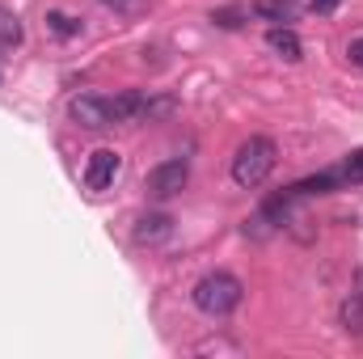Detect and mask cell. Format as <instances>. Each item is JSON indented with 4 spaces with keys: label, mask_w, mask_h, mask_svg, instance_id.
Returning a JSON list of instances; mask_svg holds the SVG:
<instances>
[{
    "label": "cell",
    "mask_w": 363,
    "mask_h": 359,
    "mask_svg": "<svg viewBox=\"0 0 363 359\" xmlns=\"http://www.w3.org/2000/svg\"><path fill=\"white\" fill-rule=\"evenodd\" d=\"M72 118L89 131H106V127H118V123H131L140 114H148V97L144 93H114V97H101V93H81L72 97Z\"/></svg>",
    "instance_id": "obj_1"
},
{
    "label": "cell",
    "mask_w": 363,
    "mask_h": 359,
    "mask_svg": "<svg viewBox=\"0 0 363 359\" xmlns=\"http://www.w3.org/2000/svg\"><path fill=\"white\" fill-rule=\"evenodd\" d=\"M190 296H194V309H199V313H207V317H228V313L241 304L245 287H241L237 275H228V270H211V275H203V279L194 283Z\"/></svg>",
    "instance_id": "obj_2"
},
{
    "label": "cell",
    "mask_w": 363,
    "mask_h": 359,
    "mask_svg": "<svg viewBox=\"0 0 363 359\" xmlns=\"http://www.w3.org/2000/svg\"><path fill=\"white\" fill-rule=\"evenodd\" d=\"M274 157H279L274 140H267V136H250V140L237 148V157H233V182L245 186V190L262 186V182L271 178V170H274Z\"/></svg>",
    "instance_id": "obj_3"
},
{
    "label": "cell",
    "mask_w": 363,
    "mask_h": 359,
    "mask_svg": "<svg viewBox=\"0 0 363 359\" xmlns=\"http://www.w3.org/2000/svg\"><path fill=\"white\" fill-rule=\"evenodd\" d=\"M186 182H190V165L186 161H161L148 174V194L152 199H174V194H182Z\"/></svg>",
    "instance_id": "obj_4"
},
{
    "label": "cell",
    "mask_w": 363,
    "mask_h": 359,
    "mask_svg": "<svg viewBox=\"0 0 363 359\" xmlns=\"http://www.w3.org/2000/svg\"><path fill=\"white\" fill-rule=\"evenodd\" d=\"M118 153L114 148H97L89 157V165H85V186L89 190H106V186H114V178H118Z\"/></svg>",
    "instance_id": "obj_5"
},
{
    "label": "cell",
    "mask_w": 363,
    "mask_h": 359,
    "mask_svg": "<svg viewBox=\"0 0 363 359\" xmlns=\"http://www.w3.org/2000/svg\"><path fill=\"white\" fill-rule=\"evenodd\" d=\"M267 47H271L274 55L291 60V64H296V60H300V51H304V47H300V38H296V34H291L287 26H274L271 34H267Z\"/></svg>",
    "instance_id": "obj_6"
},
{
    "label": "cell",
    "mask_w": 363,
    "mask_h": 359,
    "mask_svg": "<svg viewBox=\"0 0 363 359\" xmlns=\"http://www.w3.org/2000/svg\"><path fill=\"white\" fill-rule=\"evenodd\" d=\"M338 317H342V330H347V334H363V292H351V296L342 300Z\"/></svg>",
    "instance_id": "obj_7"
},
{
    "label": "cell",
    "mask_w": 363,
    "mask_h": 359,
    "mask_svg": "<svg viewBox=\"0 0 363 359\" xmlns=\"http://www.w3.org/2000/svg\"><path fill=\"white\" fill-rule=\"evenodd\" d=\"M17 43H21V21H17L13 9L0 4V51H13Z\"/></svg>",
    "instance_id": "obj_8"
},
{
    "label": "cell",
    "mask_w": 363,
    "mask_h": 359,
    "mask_svg": "<svg viewBox=\"0 0 363 359\" xmlns=\"http://www.w3.org/2000/svg\"><path fill=\"white\" fill-rule=\"evenodd\" d=\"M174 233V220L169 216H148V220H140V241H161V237H169Z\"/></svg>",
    "instance_id": "obj_9"
},
{
    "label": "cell",
    "mask_w": 363,
    "mask_h": 359,
    "mask_svg": "<svg viewBox=\"0 0 363 359\" xmlns=\"http://www.w3.org/2000/svg\"><path fill=\"white\" fill-rule=\"evenodd\" d=\"M254 13L267 17V21H291V0H254Z\"/></svg>",
    "instance_id": "obj_10"
},
{
    "label": "cell",
    "mask_w": 363,
    "mask_h": 359,
    "mask_svg": "<svg viewBox=\"0 0 363 359\" xmlns=\"http://www.w3.org/2000/svg\"><path fill=\"white\" fill-rule=\"evenodd\" d=\"M47 26H51L60 38H72V34H81V17H68V13H47Z\"/></svg>",
    "instance_id": "obj_11"
},
{
    "label": "cell",
    "mask_w": 363,
    "mask_h": 359,
    "mask_svg": "<svg viewBox=\"0 0 363 359\" xmlns=\"http://www.w3.org/2000/svg\"><path fill=\"white\" fill-rule=\"evenodd\" d=\"M342 182H355V186L363 182V148L347 157V165H342Z\"/></svg>",
    "instance_id": "obj_12"
},
{
    "label": "cell",
    "mask_w": 363,
    "mask_h": 359,
    "mask_svg": "<svg viewBox=\"0 0 363 359\" xmlns=\"http://www.w3.org/2000/svg\"><path fill=\"white\" fill-rule=\"evenodd\" d=\"M106 9H114V13H144L148 9V0H101Z\"/></svg>",
    "instance_id": "obj_13"
},
{
    "label": "cell",
    "mask_w": 363,
    "mask_h": 359,
    "mask_svg": "<svg viewBox=\"0 0 363 359\" xmlns=\"http://www.w3.org/2000/svg\"><path fill=\"white\" fill-rule=\"evenodd\" d=\"M347 55H351V64H355V68H363V38H355V43L347 47Z\"/></svg>",
    "instance_id": "obj_14"
},
{
    "label": "cell",
    "mask_w": 363,
    "mask_h": 359,
    "mask_svg": "<svg viewBox=\"0 0 363 359\" xmlns=\"http://www.w3.org/2000/svg\"><path fill=\"white\" fill-rule=\"evenodd\" d=\"M334 4H338V0H313V13H330Z\"/></svg>",
    "instance_id": "obj_15"
},
{
    "label": "cell",
    "mask_w": 363,
    "mask_h": 359,
    "mask_svg": "<svg viewBox=\"0 0 363 359\" xmlns=\"http://www.w3.org/2000/svg\"><path fill=\"white\" fill-rule=\"evenodd\" d=\"M355 292H363V267L355 270Z\"/></svg>",
    "instance_id": "obj_16"
}]
</instances>
